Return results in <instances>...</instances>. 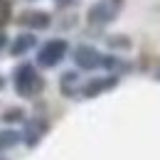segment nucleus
I'll use <instances>...</instances> for the list:
<instances>
[{"label": "nucleus", "instance_id": "8", "mask_svg": "<svg viewBox=\"0 0 160 160\" xmlns=\"http://www.w3.org/2000/svg\"><path fill=\"white\" fill-rule=\"evenodd\" d=\"M25 22H30V25H47V18H44V15H30V18H27V15H25Z\"/></svg>", "mask_w": 160, "mask_h": 160}, {"label": "nucleus", "instance_id": "7", "mask_svg": "<svg viewBox=\"0 0 160 160\" xmlns=\"http://www.w3.org/2000/svg\"><path fill=\"white\" fill-rule=\"evenodd\" d=\"M32 37H20V40L15 42V49H12V52H15V54H20V52H25V47H30V44H32Z\"/></svg>", "mask_w": 160, "mask_h": 160}, {"label": "nucleus", "instance_id": "1", "mask_svg": "<svg viewBox=\"0 0 160 160\" xmlns=\"http://www.w3.org/2000/svg\"><path fill=\"white\" fill-rule=\"evenodd\" d=\"M15 89L20 96H35L42 91V79L40 74L35 72V67L30 64H22L20 69L15 72Z\"/></svg>", "mask_w": 160, "mask_h": 160}, {"label": "nucleus", "instance_id": "6", "mask_svg": "<svg viewBox=\"0 0 160 160\" xmlns=\"http://www.w3.org/2000/svg\"><path fill=\"white\" fill-rule=\"evenodd\" d=\"M18 140V133H12V131H8V133H0V148H5V145H12Z\"/></svg>", "mask_w": 160, "mask_h": 160}, {"label": "nucleus", "instance_id": "9", "mask_svg": "<svg viewBox=\"0 0 160 160\" xmlns=\"http://www.w3.org/2000/svg\"><path fill=\"white\" fill-rule=\"evenodd\" d=\"M2 44H5V37H2V35H0V47H2Z\"/></svg>", "mask_w": 160, "mask_h": 160}, {"label": "nucleus", "instance_id": "2", "mask_svg": "<svg viewBox=\"0 0 160 160\" xmlns=\"http://www.w3.org/2000/svg\"><path fill=\"white\" fill-rule=\"evenodd\" d=\"M64 52H67V42L52 40L40 49V57H37V59H40V64H44V67H54V64L64 57Z\"/></svg>", "mask_w": 160, "mask_h": 160}, {"label": "nucleus", "instance_id": "10", "mask_svg": "<svg viewBox=\"0 0 160 160\" xmlns=\"http://www.w3.org/2000/svg\"><path fill=\"white\" fill-rule=\"evenodd\" d=\"M0 86H2V79H0Z\"/></svg>", "mask_w": 160, "mask_h": 160}, {"label": "nucleus", "instance_id": "3", "mask_svg": "<svg viewBox=\"0 0 160 160\" xmlns=\"http://www.w3.org/2000/svg\"><path fill=\"white\" fill-rule=\"evenodd\" d=\"M77 64L84 67V69H94L99 64V54L89 47H81V49H77Z\"/></svg>", "mask_w": 160, "mask_h": 160}, {"label": "nucleus", "instance_id": "5", "mask_svg": "<svg viewBox=\"0 0 160 160\" xmlns=\"http://www.w3.org/2000/svg\"><path fill=\"white\" fill-rule=\"evenodd\" d=\"M10 20V2L8 0H0V27Z\"/></svg>", "mask_w": 160, "mask_h": 160}, {"label": "nucleus", "instance_id": "4", "mask_svg": "<svg viewBox=\"0 0 160 160\" xmlns=\"http://www.w3.org/2000/svg\"><path fill=\"white\" fill-rule=\"evenodd\" d=\"M113 84V79H106V81H94V84H89V89H86V94L91 96V94H99L103 86H111Z\"/></svg>", "mask_w": 160, "mask_h": 160}]
</instances>
